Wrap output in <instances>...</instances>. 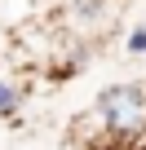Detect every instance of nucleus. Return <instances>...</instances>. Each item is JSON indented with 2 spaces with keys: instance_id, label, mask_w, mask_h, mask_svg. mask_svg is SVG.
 Masks as SVG:
<instances>
[{
  "instance_id": "obj_1",
  "label": "nucleus",
  "mask_w": 146,
  "mask_h": 150,
  "mask_svg": "<svg viewBox=\"0 0 146 150\" xmlns=\"http://www.w3.org/2000/svg\"><path fill=\"white\" fill-rule=\"evenodd\" d=\"M98 115L106 132L120 141L146 137V84H111L98 97Z\"/></svg>"
},
{
  "instance_id": "obj_2",
  "label": "nucleus",
  "mask_w": 146,
  "mask_h": 150,
  "mask_svg": "<svg viewBox=\"0 0 146 150\" xmlns=\"http://www.w3.org/2000/svg\"><path fill=\"white\" fill-rule=\"evenodd\" d=\"M9 106H14V93H9V88H0V110H9Z\"/></svg>"
}]
</instances>
